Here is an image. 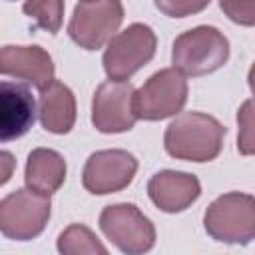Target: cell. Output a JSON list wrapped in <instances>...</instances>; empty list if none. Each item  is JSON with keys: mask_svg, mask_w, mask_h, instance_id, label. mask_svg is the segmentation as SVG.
Wrapping results in <instances>:
<instances>
[{"mask_svg": "<svg viewBox=\"0 0 255 255\" xmlns=\"http://www.w3.org/2000/svg\"><path fill=\"white\" fill-rule=\"evenodd\" d=\"M227 129L213 116L201 112H183L167 128L163 135L165 151L183 161H211L221 153Z\"/></svg>", "mask_w": 255, "mask_h": 255, "instance_id": "6da1fadb", "label": "cell"}, {"mask_svg": "<svg viewBox=\"0 0 255 255\" xmlns=\"http://www.w3.org/2000/svg\"><path fill=\"white\" fill-rule=\"evenodd\" d=\"M229 60V40L213 26H197L179 34L171 48L173 68L183 76H205Z\"/></svg>", "mask_w": 255, "mask_h": 255, "instance_id": "7a4b0ae2", "label": "cell"}, {"mask_svg": "<svg viewBox=\"0 0 255 255\" xmlns=\"http://www.w3.org/2000/svg\"><path fill=\"white\" fill-rule=\"evenodd\" d=\"M205 231L211 239L227 245H247L255 241V197L229 191L213 199L203 215Z\"/></svg>", "mask_w": 255, "mask_h": 255, "instance_id": "3957f363", "label": "cell"}, {"mask_svg": "<svg viewBox=\"0 0 255 255\" xmlns=\"http://www.w3.org/2000/svg\"><path fill=\"white\" fill-rule=\"evenodd\" d=\"M157 38L147 24H129L118 32L104 52L102 64L110 80L128 82L137 70H141L155 56Z\"/></svg>", "mask_w": 255, "mask_h": 255, "instance_id": "277c9868", "label": "cell"}, {"mask_svg": "<svg viewBox=\"0 0 255 255\" xmlns=\"http://www.w3.org/2000/svg\"><path fill=\"white\" fill-rule=\"evenodd\" d=\"M124 22L122 0H80L72 12L68 34L84 50L108 44Z\"/></svg>", "mask_w": 255, "mask_h": 255, "instance_id": "5b68a950", "label": "cell"}, {"mask_svg": "<svg viewBox=\"0 0 255 255\" xmlns=\"http://www.w3.org/2000/svg\"><path fill=\"white\" fill-rule=\"evenodd\" d=\"M50 195L34 189H16L0 201V231L8 239L30 241L50 219Z\"/></svg>", "mask_w": 255, "mask_h": 255, "instance_id": "8992f818", "label": "cell"}, {"mask_svg": "<svg viewBox=\"0 0 255 255\" xmlns=\"http://www.w3.org/2000/svg\"><path fill=\"white\" fill-rule=\"evenodd\" d=\"M187 102V82L175 68H163L149 76L145 84L135 90L133 108L139 120L159 122L183 110Z\"/></svg>", "mask_w": 255, "mask_h": 255, "instance_id": "52a82bcc", "label": "cell"}, {"mask_svg": "<svg viewBox=\"0 0 255 255\" xmlns=\"http://www.w3.org/2000/svg\"><path fill=\"white\" fill-rule=\"evenodd\" d=\"M100 229L122 253L128 255L145 253L155 245L153 223L133 203L104 207L100 213Z\"/></svg>", "mask_w": 255, "mask_h": 255, "instance_id": "ba28073f", "label": "cell"}, {"mask_svg": "<svg viewBox=\"0 0 255 255\" xmlns=\"http://www.w3.org/2000/svg\"><path fill=\"white\" fill-rule=\"evenodd\" d=\"M135 88L129 82L110 80L98 86L92 100V124L102 133L129 131L139 120L133 108Z\"/></svg>", "mask_w": 255, "mask_h": 255, "instance_id": "9c48e42d", "label": "cell"}, {"mask_svg": "<svg viewBox=\"0 0 255 255\" xmlns=\"http://www.w3.org/2000/svg\"><path fill=\"white\" fill-rule=\"evenodd\" d=\"M137 171V159L126 149H102L88 157L82 183L94 195H108L128 187Z\"/></svg>", "mask_w": 255, "mask_h": 255, "instance_id": "30bf717a", "label": "cell"}, {"mask_svg": "<svg viewBox=\"0 0 255 255\" xmlns=\"http://www.w3.org/2000/svg\"><path fill=\"white\" fill-rule=\"evenodd\" d=\"M147 195L153 205L165 213H179L197 201L201 183L193 173L165 169L147 181Z\"/></svg>", "mask_w": 255, "mask_h": 255, "instance_id": "8fae6325", "label": "cell"}, {"mask_svg": "<svg viewBox=\"0 0 255 255\" xmlns=\"http://www.w3.org/2000/svg\"><path fill=\"white\" fill-rule=\"evenodd\" d=\"M36 120L32 92L24 84L4 80L0 84V139L12 141L22 137Z\"/></svg>", "mask_w": 255, "mask_h": 255, "instance_id": "7c38bea8", "label": "cell"}, {"mask_svg": "<svg viewBox=\"0 0 255 255\" xmlns=\"http://www.w3.org/2000/svg\"><path fill=\"white\" fill-rule=\"evenodd\" d=\"M0 72L40 90L54 82L52 56L40 46H4L0 52Z\"/></svg>", "mask_w": 255, "mask_h": 255, "instance_id": "4fadbf2b", "label": "cell"}, {"mask_svg": "<svg viewBox=\"0 0 255 255\" xmlns=\"http://www.w3.org/2000/svg\"><path fill=\"white\" fill-rule=\"evenodd\" d=\"M40 124L50 133H68L76 124V98L74 92L54 80L40 90L38 100Z\"/></svg>", "mask_w": 255, "mask_h": 255, "instance_id": "5bb4252c", "label": "cell"}, {"mask_svg": "<svg viewBox=\"0 0 255 255\" xmlns=\"http://www.w3.org/2000/svg\"><path fill=\"white\" fill-rule=\"evenodd\" d=\"M26 187L52 195L66 181V159L48 147H36L30 151L24 169Z\"/></svg>", "mask_w": 255, "mask_h": 255, "instance_id": "9a60e30c", "label": "cell"}, {"mask_svg": "<svg viewBox=\"0 0 255 255\" xmlns=\"http://www.w3.org/2000/svg\"><path fill=\"white\" fill-rule=\"evenodd\" d=\"M58 251L64 255H96V253L106 255L108 253L106 245L96 237V233L82 223H74L60 233Z\"/></svg>", "mask_w": 255, "mask_h": 255, "instance_id": "2e32d148", "label": "cell"}, {"mask_svg": "<svg viewBox=\"0 0 255 255\" xmlns=\"http://www.w3.org/2000/svg\"><path fill=\"white\" fill-rule=\"evenodd\" d=\"M28 18L36 20V26L56 34L62 28L64 18V0H26L22 6Z\"/></svg>", "mask_w": 255, "mask_h": 255, "instance_id": "e0dca14e", "label": "cell"}, {"mask_svg": "<svg viewBox=\"0 0 255 255\" xmlns=\"http://www.w3.org/2000/svg\"><path fill=\"white\" fill-rule=\"evenodd\" d=\"M237 149L241 155H255V100H245L237 112Z\"/></svg>", "mask_w": 255, "mask_h": 255, "instance_id": "ac0fdd59", "label": "cell"}, {"mask_svg": "<svg viewBox=\"0 0 255 255\" xmlns=\"http://www.w3.org/2000/svg\"><path fill=\"white\" fill-rule=\"evenodd\" d=\"M211 0H153L155 8L169 18H185L209 6Z\"/></svg>", "mask_w": 255, "mask_h": 255, "instance_id": "d6986e66", "label": "cell"}, {"mask_svg": "<svg viewBox=\"0 0 255 255\" xmlns=\"http://www.w3.org/2000/svg\"><path fill=\"white\" fill-rule=\"evenodd\" d=\"M223 14L239 26H255V0H219Z\"/></svg>", "mask_w": 255, "mask_h": 255, "instance_id": "ffe728a7", "label": "cell"}, {"mask_svg": "<svg viewBox=\"0 0 255 255\" xmlns=\"http://www.w3.org/2000/svg\"><path fill=\"white\" fill-rule=\"evenodd\" d=\"M2 161H4V173H2V179H0V183L4 185L8 179H10V175H12V155L8 153V151H2Z\"/></svg>", "mask_w": 255, "mask_h": 255, "instance_id": "44dd1931", "label": "cell"}, {"mask_svg": "<svg viewBox=\"0 0 255 255\" xmlns=\"http://www.w3.org/2000/svg\"><path fill=\"white\" fill-rule=\"evenodd\" d=\"M247 82H249V88H251V92H253V96H255V64L249 68V74H247Z\"/></svg>", "mask_w": 255, "mask_h": 255, "instance_id": "7402d4cb", "label": "cell"}]
</instances>
